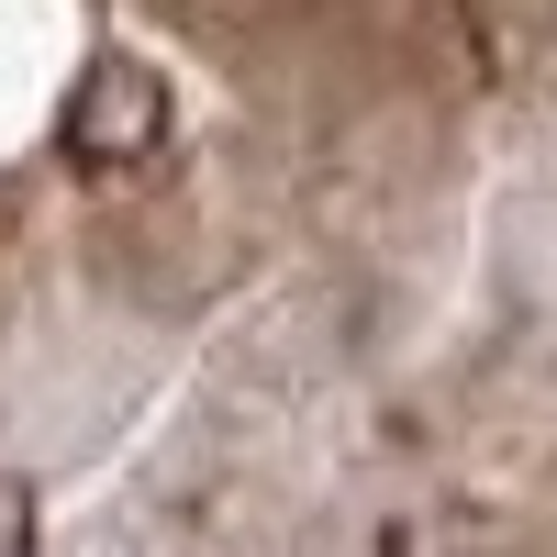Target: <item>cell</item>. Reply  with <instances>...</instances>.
Listing matches in <instances>:
<instances>
[{"instance_id":"obj_1","label":"cell","mask_w":557,"mask_h":557,"mask_svg":"<svg viewBox=\"0 0 557 557\" xmlns=\"http://www.w3.org/2000/svg\"><path fill=\"white\" fill-rule=\"evenodd\" d=\"M157 123H168L157 78L134 67V57H101L89 89H78V112H67V146H78V168H89V157H101V168H134V157H157Z\"/></svg>"}]
</instances>
